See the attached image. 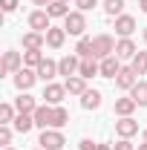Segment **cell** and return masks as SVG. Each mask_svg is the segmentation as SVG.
I'll list each match as a JSON object with an SVG mask.
<instances>
[{
    "label": "cell",
    "instance_id": "1",
    "mask_svg": "<svg viewBox=\"0 0 147 150\" xmlns=\"http://www.w3.org/2000/svg\"><path fill=\"white\" fill-rule=\"evenodd\" d=\"M115 55V40L110 35H95L92 38V58H98V61H104V58Z\"/></svg>",
    "mask_w": 147,
    "mask_h": 150
},
{
    "label": "cell",
    "instance_id": "2",
    "mask_svg": "<svg viewBox=\"0 0 147 150\" xmlns=\"http://www.w3.org/2000/svg\"><path fill=\"white\" fill-rule=\"evenodd\" d=\"M64 29H66V35L84 38V29H87V18H84V12H81V9L69 12V15L64 18Z\"/></svg>",
    "mask_w": 147,
    "mask_h": 150
},
{
    "label": "cell",
    "instance_id": "3",
    "mask_svg": "<svg viewBox=\"0 0 147 150\" xmlns=\"http://www.w3.org/2000/svg\"><path fill=\"white\" fill-rule=\"evenodd\" d=\"M37 144H40L43 150H61L64 144H66V139H64V133H61V130L49 127V130H43V133H40Z\"/></svg>",
    "mask_w": 147,
    "mask_h": 150
},
{
    "label": "cell",
    "instance_id": "4",
    "mask_svg": "<svg viewBox=\"0 0 147 150\" xmlns=\"http://www.w3.org/2000/svg\"><path fill=\"white\" fill-rule=\"evenodd\" d=\"M32 115H35V127H40V130H49L55 124V107L52 104H37V110Z\"/></svg>",
    "mask_w": 147,
    "mask_h": 150
},
{
    "label": "cell",
    "instance_id": "5",
    "mask_svg": "<svg viewBox=\"0 0 147 150\" xmlns=\"http://www.w3.org/2000/svg\"><path fill=\"white\" fill-rule=\"evenodd\" d=\"M29 29H32V32H43V35H46V32L52 29V18H49V12H46V9L32 12V15H29Z\"/></svg>",
    "mask_w": 147,
    "mask_h": 150
},
{
    "label": "cell",
    "instance_id": "6",
    "mask_svg": "<svg viewBox=\"0 0 147 150\" xmlns=\"http://www.w3.org/2000/svg\"><path fill=\"white\" fill-rule=\"evenodd\" d=\"M23 69V55L15 52V49H9V52H3V64H0V75H12Z\"/></svg>",
    "mask_w": 147,
    "mask_h": 150
},
{
    "label": "cell",
    "instance_id": "7",
    "mask_svg": "<svg viewBox=\"0 0 147 150\" xmlns=\"http://www.w3.org/2000/svg\"><path fill=\"white\" fill-rule=\"evenodd\" d=\"M64 95H66V87L52 81V84H46V87H43V95H40V98H43V104H52V107H58V104L64 101Z\"/></svg>",
    "mask_w": 147,
    "mask_h": 150
},
{
    "label": "cell",
    "instance_id": "8",
    "mask_svg": "<svg viewBox=\"0 0 147 150\" xmlns=\"http://www.w3.org/2000/svg\"><path fill=\"white\" fill-rule=\"evenodd\" d=\"M35 81H37V72L29 69V67H23V69L15 72V87H18L20 93H29V90L35 87Z\"/></svg>",
    "mask_w": 147,
    "mask_h": 150
},
{
    "label": "cell",
    "instance_id": "9",
    "mask_svg": "<svg viewBox=\"0 0 147 150\" xmlns=\"http://www.w3.org/2000/svg\"><path fill=\"white\" fill-rule=\"evenodd\" d=\"M136 84H139L136 69H133V67H121V72L115 75V87H118V90H133Z\"/></svg>",
    "mask_w": 147,
    "mask_h": 150
},
{
    "label": "cell",
    "instance_id": "10",
    "mask_svg": "<svg viewBox=\"0 0 147 150\" xmlns=\"http://www.w3.org/2000/svg\"><path fill=\"white\" fill-rule=\"evenodd\" d=\"M115 133H118L121 139H133V136L139 133V121H136L133 115H124V118L115 121Z\"/></svg>",
    "mask_w": 147,
    "mask_h": 150
},
{
    "label": "cell",
    "instance_id": "11",
    "mask_svg": "<svg viewBox=\"0 0 147 150\" xmlns=\"http://www.w3.org/2000/svg\"><path fill=\"white\" fill-rule=\"evenodd\" d=\"M78 67H81V58H78V55H66V58L58 61V75L72 78V75H78Z\"/></svg>",
    "mask_w": 147,
    "mask_h": 150
},
{
    "label": "cell",
    "instance_id": "12",
    "mask_svg": "<svg viewBox=\"0 0 147 150\" xmlns=\"http://www.w3.org/2000/svg\"><path fill=\"white\" fill-rule=\"evenodd\" d=\"M37 78L43 81V84H52V78L58 75V61H52V58H43V64L35 69Z\"/></svg>",
    "mask_w": 147,
    "mask_h": 150
},
{
    "label": "cell",
    "instance_id": "13",
    "mask_svg": "<svg viewBox=\"0 0 147 150\" xmlns=\"http://www.w3.org/2000/svg\"><path fill=\"white\" fill-rule=\"evenodd\" d=\"M78 75H81V78H92V75H101V61H98V58H81Z\"/></svg>",
    "mask_w": 147,
    "mask_h": 150
},
{
    "label": "cell",
    "instance_id": "14",
    "mask_svg": "<svg viewBox=\"0 0 147 150\" xmlns=\"http://www.w3.org/2000/svg\"><path fill=\"white\" fill-rule=\"evenodd\" d=\"M136 32V20L130 18V15H118L115 18V35L118 38H130Z\"/></svg>",
    "mask_w": 147,
    "mask_h": 150
},
{
    "label": "cell",
    "instance_id": "15",
    "mask_svg": "<svg viewBox=\"0 0 147 150\" xmlns=\"http://www.w3.org/2000/svg\"><path fill=\"white\" fill-rule=\"evenodd\" d=\"M136 52H139V49H136V43H133L130 38H118V40H115V58H130V61H133Z\"/></svg>",
    "mask_w": 147,
    "mask_h": 150
},
{
    "label": "cell",
    "instance_id": "16",
    "mask_svg": "<svg viewBox=\"0 0 147 150\" xmlns=\"http://www.w3.org/2000/svg\"><path fill=\"white\" fill-rule=\"evenodd\" d=\"M12 127L26 136V133L35 127V115H32V112H18V115H15V121H12Z\"/></svg>",
    "mask_w": 147,
    "mask_h": 150
},
{
    "label": "cell",
    "instance_id": "17",
    "mask_svg": "<svg viewBox=\"0 0 147 150\" xmlns=\"http://www.w3.org/2000/svg\"><path fill=\"white\" fill-rule=\"evenodd\" d=\"M64 40H66V29H64V26H52V29L46 32V46H52V49H61Z\"/></svg>",
    "mask_w": 147,
    "mask_h": 150
},
{
    "label": "cell",
    "instance_id": "18",
    "mask_svg": "<svg viewBox=\"0 0 147 150\" xmlns=\"http://www.w3.org/2000/svg\"><path fill=\"white\" fill-rule=\"evenodd\" d=\"M118 72H121V58L110 55V58L101 61V75H104V78H115Z\"/></svg>",
    "mask_w": 147,
    "mask_h": 150
},
{
    "label": "cell",
    "instance_id": "19",
    "mask_svg": "<svg viewBox=\"0 0 147 150\" xmlns=\"http://www.w3.org/2000/svg\"><path fill=\"white\" fill-rule=\"evenodd\" d=\"M64 87H66V93H69V95H84V93H87V78L72 75V78L64 81Z\"/></svg>",
    "mask_w": 147,
    "mask_h": 150
},
{
    "label": "cell",
    "instance_id": "20",
    "mask_svg": "<svg viewBox=\"0 0 147 150\" xmlns=\"http://www.w3.org/2000/svg\"><path fill=\"white\" fill-rule=\"evenodd\" d=\"M46 46V35L43 32H26L23 35V49H43Z\"/></svg>",
    "mask_w": 147,
    "mask_h": 150
},
{
    "label": "cell",
    "instance_id": "21",
    "mask_svg": "<svg viewBox=\"0 0 147 150\" xmlns=\"http://www.w3.org/2000/svg\"><path fill=\"white\" fill-rule=\"evenodd\" d=\"M15 107H18V112H35L37 110V101L29 93H20L18 98H15Z\"/></svg>",
    "mask_w": 147,
    "mask_h": 150
},
{
    "label": "cell",
    "instance_id": "22",
    "mask_svg": "<svg viewBox=\"0 0 147 150\" xmlns=\"http://www.w3.org/2000/svg\"><path fill=\"white\" fill-rule=\"evenodd\" d=\"M81 107L84 110H98L101 107V93L98 90H87V93L81 95Z\"/></svg>",
    "mask_w": 147,
    "mask_h": 150
},
{
    "label": "cell",
    "instance_id": "23",
    "mask_svg": "<svg viewBox=\"0 0 147 150\" xmlns=\"http://www.w3.org/2000/svg\"><path fill=\"white\" fill-rule=\"evenodd\" d=\"M139 104L133 101V95H127V98H115V115H133V110H136Z\"/></svg>",
    "mask_w": 147,
    "mask_h": 150
},
{
    "label": "cell",
    "instance_id": "24",
    "mask_svg": "<svg viewBox=\"0 0 147 150\" xmlns=\"http://www.w3.org/2000/svg\"><path fill=\"white\" fill-rule=\"evenodd\" d=\"M40 64H43V52H40V49H26V52H23V67L37 69Z\"/></svg>",
    "mask_w": 147,
    "mask_h": 150
},
{
    "label": "cell",
    "instance_id": "25",
    "mask_svg": "<svg viewBox=\"0 0 147 150\" xmlns=\"http://www.w3.org/2000/svg\"><path fill=\"white\" fill-rule=\"evenodd\" d=\"M130 95H133V101H136L139 107H147V81H139V84L130 90Z\"/></svg>",
    "mask_w": 147,
    "mask_h": 150
},
{
    "label": "cell",
    "instance_id": "26",
    "mask_svg": "<svg viewBox=\"0 0 147 150\" xmlns=\"http://www.w3.org/2000/svg\"><path fill=\"white\" fill-rule=\"evenodd\" d=\"M46 12H49V18H66V15H69V3H64V0H52V3L46 6Z\"/></svg>",
    "mask_w": 147,
    "mask_h": 150
},
{
    "label": "cell",
    "instance_id": "27",
    "mask_svg": "<svg viewBox=\"0 0 147 150\" xmlns=\"http://www.w3.org/2000/svg\"><path fill=\"white\" fill-rule=\"evenodd\" d=\"M130 67L136 69V75H147V52H136V58L130 61Z\"/></svg>",
    "mask_w": 147,
    "mask_h": 150
},
{
    "label": "cell",
    "instance_id": "28",
    "mask_svg": "<svg viewBox=\"0 0 147 150\" xmlns=\"http://www.w3.org/2000/svg\"><path fill=\"white\" fill-rule=\"evenodd\" d=\"M75 55L78 58H92V38H81V40H78Z\"/></svg>",
    "mask_w": 147,
    "mask_h": 150
},
{
    "label": "cell",
    "instance_id": "29",
    "mask_svg": "<svg viewBox=\"0 0 147 150\" xmlns=\"http://www.w3.org/2000/svg\"><path fill=\"white\" fill-rule=\"evenodd\" d=\"M104 12H107L110 18H118V15L124 12V0H104Z\"/></svg>",
    "mask_w": 147,
    "mask_h": 150
},
{
    "label": "cell",
    "instance_id": "30",
    "mask_svg": "<svg viewBox=\"0 0 147 150\" xmlns=\"http://www.w3.org/2000/svg\"><path fill=\"white\" fill-rule=\"evenodd\" d=\"M64 124H69V110L58 104V107H55V124H52V127H55V130H61Z\"/></svg>",
    "mask_w": 147,
    "mask_h": 150
},
{
    "label": "cell",
    "instance_id": "31",
    "mask_svg": "<svg viewBox=\"0 0 147 150\" xmlns=\"http://www.w3.org/2000/svg\"><path fill=\"white\" fill-rule=\"evenodd\" d=\"M15 110L18 107H12V104H0V124H12L15 121Z\"/></svg>",
    "mask_w": 147,
    "mask_h": 150
},
{
    "label": "cell",
    "instance_id": "32",
    "mask_svg": "<svg viewBox=\"0 0 147 150\" xmlns=\"http://www.w3.org/2000/svg\"><path fill=\"white\" fill-rule=\"evenodd\" d=\"M12 130H15L12 124H0V144H3V147H9V142H12Z\"/></svg>",
    "mask_w": 147,
    "mask_h": 150
},
{
    "label": "cell",
    "instance_id": "33",
    "mask_svg": "<svg viewBox=\"0 0 147 150\" xmlns=\"http://www.w3.org/2000/svg\"><path fill=\"white\" fill-rule=\"evenodd\" d=\"M75 6H78L81 12H90V9H95V6H98V0H75Z\"/></svg>",
    "mask_w": 147,
    "mask_h": 150
},
{
    "label": "cell",
    "instance_id": "34",
    "mask_svg": "<svg viewBox=\"0 0 147 150\" xmlns=\"http://www.w3.org/2000/svg\"><path fill=\"white\" fill-rule=\"evenodd\" d=\"M0 6H3V12H6V15H12V12L18 9V0H0Z\"/></svg>",
    "mask_w": 147,
    "mask_h": 150
},
{
    "label": "cell",
    "instance_id": "35",
    "mask_svg": "<svg viewBox=\"0 0 147 150\" xmlns=\"http://www.w3.org/2000/svg\"><path fill=\"white\" fill-rule=\"evenodd\" d=\"M81 150H98V142H92V139H81Z\"/></svg>",
    "mask_w": 147,
    "mask_h": 150
},
{
    "label": "cell",
    "instance_id": "36",
    "mask_svg": "<svg viewBox=\"0 0 147 150\" xmlns=\"http://www.w3.org/2000/svg\"><path fill=\"white\" fill-rule=\"evenodd\" d=\"M112 150H136V147L130 144V139H121L118 144H112Z\"/></svg>",
    "mask_w": 147,
    "mask_h": 150
},
{
    "label": "cell",
    "instance_id": "37",
    "mask_svg": "<svg viewBox=\"0 0 147 150\" xmlns=\"http://www.w3.org/2000/svg\"><path fill=\"white\" fill-rule=\"evenodd\" d=\"M32 3H35V6H43V9H46V6H49L52 0H32Z\"/></svg>",
    "mask_w": 147,
    "mask_h": 150
},
{
    "label": "cell",
    "instance_id": "38",
    "mask_svg": "<svg viewBox=\"0 0 147 150\" xmlns=\"http://www.w3.org/2000/svg\"><path fill=\"white\" fill-rule=\"evenodd\" d=\"M139 6H141V12H144V15H147V0H141V3H139Z\"/></svg>",
    "mask_w": 147,
    "mask_h": 150
},
{
    "label": "cell",
    "instance_id": "39",
    "mask_svg": "<svg viewBox=\"0 0 147 150\" xmlns=\"http://www.w3.org/2000/svg\"><path fill=\"white\" fill-rule=\"evenodd\" d=\"M98 150H112V147H110V144H98Z\"/></svg>",
    "mask_w": 147,
    "mask_h": 150
},
{
    "label": "cell",
    "instance_id": "40",
    "mask_svg": "<svg viewBox=\"0 0 147 150\" xmlns=\"http://www.w3.org/2000/svg\"><path fill=\"white\" fill-rule=\"evenodd\" d=\"M139 150H147V142H141V144H139Z\"/></svg>",
    "mask_w": 147,
    "mask_h": 150
},
{
    "label": "cell",
    "instance_id": "41",
    "mask_svg": "<svg viewBox=\"0 0 147 150\" xmlns=\"http://www.w3.org/2000/svg\"><path fill=\"white\" fill-rule=\"evenodd\" d=\"M144 43H147V26H144Z\"/></svg>",
    "mask_w": 147,
    "mask_h": 150
},
{
    "label": "cell",
    "instance_id": "42",
    "mask_svg": "<svg viewBox=\"0 0 147 150\" xmlns=\"http://www.w3.org/2000/svg\"><path fill=\"white\" fill-rule=\"evenodd\" d=\"M3 150H15V147H3Z\"/></svg>",
    "mask_w": 147,
    "mask_h": 150
},
{
    "label": "cell",
    "instance_id": "43",
    "mask_svg": "<svg viewBox=\"0 0 147 150\" xmlns=\"http://www.w3.org/2000/svg\"><path fill=\"white\" fill-rule=\"evenodd\" d=\"M144 142H147V130H144Z\"/></svg>",
    "mask_w": 147,
    "mask_h": 150
},
{
    "label": "cell",
    "instance_id": "44",
    "mask_svg": "<svg viewBox=\"0 0 147 150\" xmlns=\"http://www.w3.org/2000/svg\"><path fill=\"white\" fill-rule=\"evenodd\" d=\"M64 3H72V0H64Z\"/></svg>",
    "mask_w": 147,
    "mask_h": 150
},
{
    "label": "cell",
    "instance_id": "45",
    "mask_svg": "<svg viewBox=\"0 0 147 150\" xmlns=\"http://www.w3.org/2000/svg\"><path fill=\"white\" fill-rule=\"evenodd\" d=\"M37 150H43V147H37Z\"/></svg>",
    "mask_w": 147,
    "mask_h": 150
}]
</instances>
